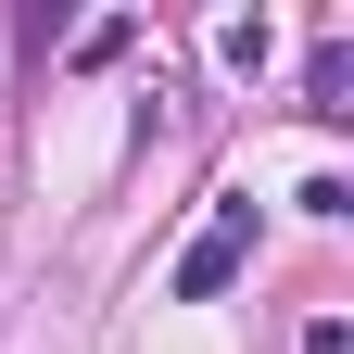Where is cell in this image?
Returning a JSON list of instances; mask_svg holds the SVG:
<instances>
[{"label": "cell", "mask_w": 354, "mask_h": 354, "mask_svg": "<svg viewBox=\"0 0 354 354\" xmlns=\"http://www.w3.org/2000/svg\"><path fill=\"white\" fill-rule=\"evenodd\" d=\"M241 253H253V203H215V228L177 253V279H165V291H177V304H215V291L241 279Z\"/></svg>", "instance_id": "cell-1"}, {"label": "cell", "mask_w": 354, "mask_h": 354, "mask_svg": "<svg viewBox=\"0 0 354 354\" xmlns=\"http://www.w3.org/2000/svg\"><path fill=\"white\" fill-rule=\"evenodd\" d=\"M304 88H317V114H342V88H354V51H342V38H317V64H304Z\"/></svg>", "instance_id": "cell-2"}]
</instances>
